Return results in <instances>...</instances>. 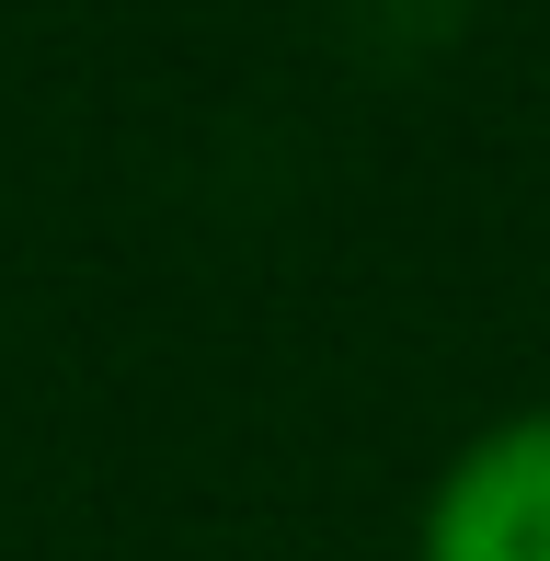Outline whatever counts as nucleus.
Wrapping results in <instances>:
<instances>
[{
  "instance_id": "nucleus-1",
  "label": "nucleus",
  "mask_w": 550,
  "mask_h": 561,
  "mask_svg": "<svg viewBox=\"0 0 550 561\" xmlns=\"http://www.w3.org/2000/svg\"><path fill=\"white\" fill-rule=\"evenodd\" d=\"M413 561H550V401H516L436 458Z\"/></svg>"
}]
</instances>
